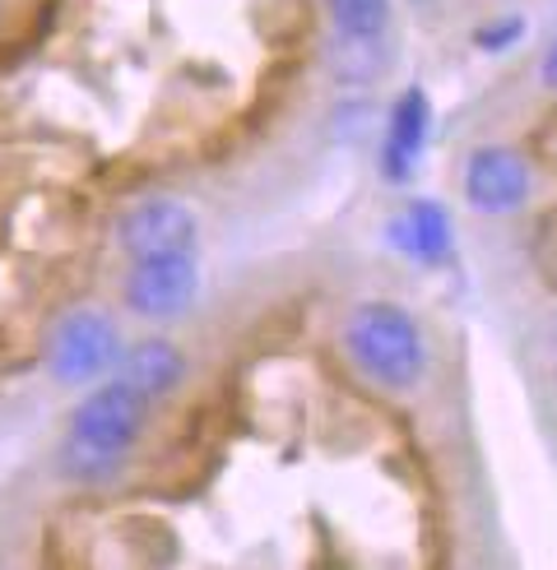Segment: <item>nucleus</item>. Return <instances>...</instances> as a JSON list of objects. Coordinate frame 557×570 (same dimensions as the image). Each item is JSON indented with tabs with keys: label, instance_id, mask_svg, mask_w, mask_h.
<instances>
[{
	"label": "nucleus",
	"instance_id": "nucleus-5",
	"mask_svg": "<svg viewBox=\"0 0 557 570\" xmlns=\"http://www.w3.org/2000/svg\"><path fill=\"white\" fill-rule=\"evenodd\" d=\"M465 195L479 214H511L529 195V163L507 145L473 149L465 167Z\"/></svg>",
	"mask_w": 557,
	"mask_h": 570
},
{
	"label": "nucleus",
	"instance_id": "nucleus-4",
	"mask_svg": "<svg viewBox=\"0 0 557 570\" xmlns=\"http://www.w3.org/2000/svg\"><path fill=\"white\" fill-rule=\"evenodd\" d=\"M195 293H201V265H195L190 250H167V255H149V261H135L126 278L130 311H139L149 321L182 316L195 302Z\"/></svg>",
	"mask_w": 557,
	"mask_h": 570
},
{
	"label": "nucleus",
	"instance_id": "nucleus-6",
	"mask_svg": "<svg viewBox=\"0 0 557 570\" xmlns=\"http://www.w3.org/2000/svg\"><path fill=\"white\" fill-rule=\"evenodd\" d=\"M117 242L130 261H149L167 250H195V214L177 199H149L117 223Z\"/></svg>",
	"mask_w": 557,
	"mask_h": 570
},
{
	"label": "nucleus",
	"instance_id": "nucleus-9",
	"mask_svg": "<svg viewBox=\"0 0 557 570\" xmlns=\"http://www.w3.org/2000/svg\"><path fill=\"white\" fill-rule=\"evenodd\" d=\"M121 366V385H130L139 399H163V394H173L182 381H186V357L177 344H167V338H139V344L130 353L117 357Z\"/></svg>",
	"mask_w": 557,
	"mask_h": 570
},
{
	"label": "nucleus",
	"instance_id": "nucleus-10",
	"mask_svg": "<svg viewBox=\"0 0 557 570\" xmlns=\"http://www.w3.org/2000/svg\"><path fill=\"white\" fill-rule=\"evenodd\" d=\"M330 75L344 83V89H368V83H377L381 79V70H385V42L381 38H334L330 42Z\"/></svg>",
	"mask_w": 557,
	"mask_h": 570
},
{
	"label": "nucleus",
	"instance_id": "nucleus-2",
	"mask_svg": "<svg viewBox=\"0 0 557 570\" xmlns=\"http://www.w3.org/2000/svg\"><path fill=\"white\" fill-rule=\"evenodd\" d=\"M344 348L353 366L381 390H413L428 366V344L404 306L362 302L344 325Z\"/></svg>",
	"mask_w": 557,
	"mask_h": 570
},
{
	"label": "nucleus",
	"instance_id": "nucleus-11",
	"mask_svg": "<svg viewBox=\"0 0 557 570\" xmlns=\"http://www.w3.org/2000/svg\"><path fill=\"white\" fill-rule=\"evenodd\" d=\"M325 10L344 38H385L390 28V0H325Z\"/></svg>",
	"mask_w": 557,
	"mask_h": 570
},
{
	"label": "nucleus",
	"instance_id": "nucleus-7",
	"mask_svg": "<svg viewBox=\"0 0 557 570\" xmlns=\"http://www.w3.org/2000/svg\"><path fill=\"white\" fill-rule=\"evenodd\" d=\"M428 135H432V102L423 89H404L390 107V130H385V145H381V177L409 186L413 181V167L418 154L428 149Z\"/></svg>",
	"mask_w": 557,
	"mask_h": 570
},
{
	"label": "nucleus",
	"instance_id": "nucleus-8",
	"mask_svg": "<svg viewBox=\"0 0 557 570\" xmlns=\"http://www.w3.org/2000/svg\"><path fill=\"white\" fill-rule=\"evenodd\" d=\"M385 237L390 246H395L400 255H409V261L418 265H446L456 255L451 246V218H446V209L437 205V199H413V205L385 227Z\"/></svg>",
	"mask_w": 557,
	"mask_h": 570
},
{
	"label": "nucleus",
	"instance_id": "nucleus-1",
	"mask_svg": "<svg viewBox=\"0 0 557 570\" xmlns=\"http://www.w3.org/2000/svg\"><path fill=\"white\" fill-rule=\"evenodd\" d=\"M149 417V399H139L130 385L111 381L94 390L70 413V436L61 445V464L75 478H102L121 464V454L139 441Z\"/></svg>",
	"mask_w": 557,
	"mask_h": 570
},
{
	"label": "nucleus",
	"instance_id": "nucleus-3",
	"mask_svg": "<svg viewBox=\"0 0 557 570\" xmlns=\"http://www.w3.org/2000/svg\"><path fill=\"white\" fill-rule=\"evenodd\" d=\"M121 357V334L102 311H70L47 344V372L61 385H84L111 372Z\"/></svg>",
	"mask_w": 557,
	"mask_h": 570
},
{
	"label": "nucleus",
	"instance_id": "nucleus-12",
	"mask_svg": "<svg viewBox=\"0 0 557 570\" xmlns=\"http://www.w3.org/2000/svg\"><path fill=\"white\" fill-rule=\"evenodd\" d=\"M525 38V19H492V23H483L479 33H473V42H479L483 51H507L511 42H520Z\"/></svg>",
	"mask_w": 557,
	"mask_h": 570
},
{
	"label": "nucleus",
	"instance_id": "nucleus-13",
	"mask_svg": "<svg viewBox=\"0 0 557 570\" xmlns=\"http://www.w3.org/2000/svg\"><path fill=\"white\" fill-rule=\"evenodd\" d=\"M539 79H544V89H553V94H557V42H553V51L544 56V70H539Z\"/></svg>",
	"mask_w": 557,
	"mask_h": 570
}]
</instances>
